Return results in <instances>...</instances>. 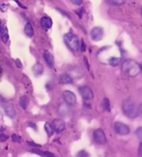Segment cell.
I'll list each match as a JSON object with an SVG mask.
<instances>
[{"mask_svg":"<svg viewBox=\"0 0 142 157\" xmlns=\"http://www.w3.org/2000/svg\"><path fill=\"white\" fill-rule=\"evenodd\" d=\"M104 1L110 6H122L125 3L126 0H104Z\"/></svg>","mask_w":142,"mask_h":157,"instance_id":"d6986e66","label":"cell"},{"mask_svg":"<svg viewBox=\"0 0 142 157\" xmlns=\"http://www.w3.org/2000/svg\"><path fill=\"white\" fill-rule=\"evenodd\" d=\"M64 40L66 46L72 52H77L80 50V40L77 35L73 34L72 33H66L64 36Z\"/></svg>","mask_w":142,"mask_h":157,"instance_id":"3957f363","label":"cell"},{"mask_svg":"<svg viewBox=\"0 0 142 157\" xmlns=\"http://www.w3.org/2000/svg\"><path fill=\"white\" fill-rule=\"evenodd\" d=\"M14 1H15V2H16V3H17V4H18V5H19V6L21 8V9H23V10H26V9H27V8H26L24 5H22V4L20 2V0H14Z\"/></svg>","mask_w":142,"mask_h":157,"instance_id":"4dcf8cb0","label":"cell"},{"mask_svg":"<svg viewBox=\"0 0 142 157\" xmlns=\"http://www.w3.org/2000/svg\"><path fill=\"white\" fill-rule=\"evenodd\" d=\"M51 125H52V128H54V131H55L57 133H60V132L64 131L65 128V124L64 120L61 119V118L54 119Z\"/></svg>","mask_w":142,"mask_h":157,"instance_id":"ba28073f","label":"cell"},{"mask_svg":"<svg viewBox=\"0 0 142 157\" xmlns=\"http://www.w3.org/2000/svg\"><path fill=\"white\" fill-rule=\"evenodd\" d=\"M30 126H31V127H32V128H33L34 129H36V126H35V125H34L33 123H30Z\"/></svg>","mask_w":142,"mask_h":157,"instance_id":"836d02e7","label":"cell"},{"mask_svg":"<svg viewBox=\"0 0 142 157\" xmlns=\"http://www.w3.org/2000/svg\"><path fill=\"white\" fill-rule=\"evenodd\" d=\"M8 136L7 135H5V134H0V141H1V142H4V141H6L7 140H8Z\"/></svg>","mask_w":142,"mask_h":157,"instance_id":"f1b7e54d","label":"cell"},{"mask_svg":"<svg viewBox=\"0 0 142 157\" xmlns=\"http://www.w3.org/2000/svg\"><path fill=\"white\" fill-rule=\"evenodd\" d=\"M136 136L137 137V139L139 140H141V139H142V128L141 127L137 128V129L136 130Z\"/></svg>","mask_w":142,"mask_h":157,"instance_id":"cb8c5ba5","label":"cell"},{"mask_svg":"<svg viewBox=\"0 0 142 157\" xmlns=\"http://www.w3.org/2000/svg\"><path fill=\"white\" fill-rule=\"evenodd\" d=\"M114 129L118 135H121V136H125V135L129 134V132H130L129 127L122 122H115L114 124Z\"/></svg>","mask_w":142,"mask_h":157,"instance_id":"5b68a950","label":"cell"},{"mask_svg":"<svg viewBox=\"0 0 142 157\" xmlns=\"http://www.w3.org/2000/svg\"><path fill=\"white\" fill-rule=\"evenodd\" d=\"M43 72V67L41 63H36L35 65H33L32 67V73L38 77V76H41Z\"/></svg>","mask_w":142,"mask_h":157,"instance_id":"2e32d148","label":"cell"},{"mask_svg":"<svg viewBox=\"0 0 142 157\" xmlns=\"http://www.w3.org/2000/svg\"><path fill=\"white\" fill-rule=\"evenodd\" d=\"M84 60H85V63H86L87 68H88V69H90V67H89V64H88V60H87V57H84Z\"/></svg>","mask_w":142,"mask_h":157,"instance_id":"d6a6232c","label":"cell"},{"mask_svg":"<svg viewBox=\"0 0 142 157\" xmlns=\"http://www.w3.org/2000/svg\"><path fill=\"white\" fill-rule=\"evenodd\" d=\"M141 105H139L138 108H136L135 103L131 99H125L122 103V110L125 116L130 118H134L140 114Z\"/></svg>","mask_w":142,"mask_h":157,"instance_id":"7a4b0ae2","label":"cell"},{"mask_svg":"<svg viewBox=\"0 0 142 157\" xmlns=\"http://www.w3.org/2000/svg\"><path fill=\"white\" fill-rule=\"evenodd\" d=\"M121 62V58L120 57H116V56H113V57H110L109 60H108V63L110 66L112 67H117Z\"/></svg>","mask_w":142,"mask_h":157,"instance_id":"ffe728a7","label":"cell"},{"mask_svg":"<svg viewBox=\"0 0 142 157\" xmlns=\"http://www.w3.org/2000/svg\"><path fill=\"white\" fill-rule=\"evenodd\" d=\"M77 157H89V154L86 151H80L77 154Z\"/></svg>","mask_w":142,"mask_h":157,"instance_id":"d4e9b609","label":"cell"},{"mask_svg":"<svg viewBox=\"0 0 142 157\" xmlns=\"http://www.w3.org/2000/svg\"><path fill=\"white\" fill-rule=\"evenodd\" d=\"M15 63H16V65L18 66L19 68H21V67H22V64H21V60H20L19 58H17V59L15 60Z\"/></svg>","mask_w":142,"mask_h":157,"instance_id":"f546056e","label":"cell"},{"mask_svg":"<svg viewBox=\"0 0 142 157\" xmlns=\"http://www.w3.org/2000/svg\"><path fill=\"white\" fill-rule=\"evenodd\" d=\"M91 37L93 41L98 42L103 38V30L101 27H94L91 31Z\"/></svg>","mask_w":142,"mask_h":157,"instance_id":"9c48e42d","label":"cell"},{"mask_svg":"<svg viewBox=\"0 0 142 157\" xmlns=\"http://www.w3.org/2000/svg\"><path fill=\"white\" fill-rule=\"evenodd\" d=\"M0 35H1V40L3 43L7 44L8 41H9V31H8V28L6 26H2L1 29H0Z\"/></svg>","mask_w":142,"mask_h":157,"instance_id":"9a60e30c","label":"cell"},{"mask_svg":"<svg viewBox=\"0 0 142 157\" xmlns=\"http://www.w3.org/2000/svg\"><path fill=\"white\" fill-rule=\"evenodd\" d=\"M103 110L106 112H110L111 111V105H110V101L108 98H104L103 100Z\"/></svg>","mask_w":142,"mask_h":157,"instance_id":"44dd1931","label":"cell"},{"mask_svg":"<svg viewBox=\"0 0 142 157\" xmlns=\"http://www.w3.org/2000/svg\"><path fill=\"white\" fill-rule=\"evenodd\" d=\"M11 139H12V140L14 141V142H21V137L20 136H18V135H16V134H13L12 135V137H11Z\"/></svg>","mask_w":142,"mask_h":157,"instance_id":"484cf974","label":"cell"},{"mask_svg":"<svg viewBox=\"0 0 142 157\" xmlns=\"http://www.w3.org/2000/svg\"><path fill=\"white\" fill-rule=\"evenodd\" d=\"M93 140L96 143L98 144H104L106 142V136H105V132L102 129V128H97L93 131L92 134Z\"/></svg>","mask_w":142,"mask_h":157,"instance_id":"8992f818","label":"cell"},{"mask_svg":"<svg viewBox=\"0 0 142 157\" xmlns=\"http://www.w3.org/2000/svg\"><path fill=\"white\" fill-rule=\"evenodd\" d=\"M4 109H5L6 115H7L9 117L13 118V117L16 116V110H15V107H14V105H11V104H8V105H5Z\"/></svg>","mask_w":142,"mask_h":157,"instance_id":"4fadbf2b","label":"cell"},{"mask_svg":"<svg viewBox=\"0 0 142 157\" xmlns=\"http://www.w3.org/2000/svg\"><path fill=\"white\" fill-rule=\"evenodd\" d=\"M80 49L81 52H84L86 50V44H85V43H84L83 40L80 43Z\"/></svg>","mask_w":142,"mask_h":157,"instance_id":"83f0119b","label":"cell"},{"mask_svg":"<svg viewBox=\"0 0 142 157\" xmlns=\"http://www.w3.org/2000/svg\"><path fill=\"white\" fill-rule=\"evenodd\" d=\"M142 155V142L139 143V147H138V156L140 157Z\"/></svg>","mask_w":142,"mask_h":157,"instance_id":"1f68e13d","label":"cell"},{"mask_svg":"<svg viewBox=\"0 0 142 157\" xmlns=\"http://www.w3.org/2000/svg\"><path fill=\"white\" fill-rule=\"evenodd\" d=\"M79 92L84 100H91L94 96L92 90L89 86H80L79 88Z\"/></svg>","mask_w":142,"mask_h":157,"instance_id":"52a82bcc","label":"cell"},{"mask_svg":"<svg viewBox=\"0 0 142 157\" xmlns=\"http://www.w3.org/2000/svg\"><path fill=\"white\" fill-rule=\"evenodd\" d=\"M1 73H2V68H1V67H0V75H1Z\"/></svg>","mask_w":142,"mask_h":157,"instance_id":"e575fe53","label":"cell"},{"mask_svg":"<svg viewBox=\"0 0 142 157\" xmlns=\"http://www.w3.org/2000/svg\"><path fill=\"white\" fill-rule=\"evenodd\" d=\"M58 114L63 117H69L71 115V110H70V106L67 105L65 103V104H61L58 106Z\"/></svg>","mask_w":142,"mask_h":157,"instance_id":"30bf717a","label":"cell"},{"mask_svg":"<svg viewBox=\"0 0 142 157\" xmlns=\"http://www.w3.org/2000/svg\"><path fill=\"white\" fill-rule=\"evenodd\" d=\"M29 103H30V100H29V98L27 96L24 95V96H21L20 98L19 104H20V105H21V107L22 109H26L28 107V105H29Z\"/></svg>","mask_w":142,"mask_h":157,"instance_id":"ac0fdd59","label":"cell"},{"mask_svg":"<svg viewBox=\"0 0 142 157\" xmlns=\"http://www.w3.org/2000/svg\"><path fill=\"white\" fill-rule=\"evenodd\" d=\"M71 3L76 5V6H80L83 3V0H70Z\"/></svg>","mask_w":142,"mask_h":157,"instance_id":"4316f807","label":"cell"},{"mask_svg":"<svg viewBox=\"0 0 142 157\" xmlns=\"http://www.w3.org/2000/svg\"><path fill=\"white\" fill-rule=\"evenodd\" d=\"M1 27H2V23H1V21H0V29H1Z\"/></svg>","mask_w":142,"mask_h":157,"instance_id":"d590c367","label":"cell"},{"mask_svg":"<svg viewBox=\"0 0 142 157\" xmlns=\"http://www.w3.org/2000/svg\"><path fill=\"white\" fill-rule=\"evenodd\" d=\"M33 151L36 152V153H40L41 155H43V156H44V157H55L53 153H51V152H49V151H41V150H38V149L33 150Z\"/></svg>","mask_w":142,"mask_h":157,"instance_id":"603a6c76","label":"cell"},{"mask_svg":"<svg viewBox=\"0 0 142 157\" xmlns=\"http://www.w3.org/2000/svg\"><path fill=\"white\" fill-rule=\"evenodd\" d=\"M24 33H25V34L28 37H32L33 36L34 31H33V28H32V24L30 22H27L26 23L25 28H24Z\"/></svg>","mask_w":142,"mask_h":157,"instance_id":"e0dca14e","label":"cell"},{"mask_svg":"<svg viewBox=\"0 0 142 157\" xmlns=\"http://www.w3.org/2000/svg\"><path fill=\"white\" fill-rule=\"evenodd\" d=\"M62 97L65 103L69 106H74L77 104V96L71 91H64L62 93Z\"/></svg>","mask_w":142,"mask_h":157,"instance_id":"277c9868","label":"cell"},{"mask_svg":"<svg viewBox=\"0 0 142 157\" xmlns=\"http://www.w3.org/2000/svg\"><path fill=\"white\" fill-rule=\"evenodd\" d=\"M43 59L46 63V65L50 67V68H53L54 67V58L53 56V55L48 52V51H45L43 53Z\"/></svg>","mask_w":142,"mask_h":157,"instance_id":"8fae6325","label":"cell"},{"mask_svg":"<svg viewBox=\"0 0 142 157\" xmlns=\"http://www.w3.org/2000/svg\"><path fill=\"white\" fill-rule=\"evenodd\" d=\"M122 72L127 77H136L141 72V66L138 62L133 59H126L122 63Z\"/></svg>","mask_w":142,"mask_h":157,"instance_id":"6da1fadb","label":"cell"},{"mask_svg":"<svg viewBox=\"0 0 142 157\" xmlns=\"http://www.w3.org/2000/svg\"><path fill=\"white\" fill-rule=\"evenodd\" d=\"M41 25H42V27L44 30H49L52 27V25H53L52 19L49 18V17H47V16H43L41 19Z\"/></svg>","mask_w":142,"mask_h":157,"instance_id":"7c38bea8","label":"cell"},{"mask_svg":"<svg viewBox=\"0 0 142 157\" xmlns=\"http://www.w3.org/2000/svg\"><path fill=\"white\" fill-rule=\"evenodd\" d=\"M44 129H45V132L47 133L48 137H51L54 134V128H52V125L50 123H45Z\"/></svg>","mask_w":142,"mask_h":157,"instance_id":"7402d4cb","label":"cell"},{"mask_svg":"<svg viewBox=\"0 0 142 157\" xmlns=\"http://www.w3.org/2000/svg\"><path fill=\"white\" fill-rule=\"evenodd\" d=\"M59 81L63 84H72L73 83V78H71L68 74H62L59 77Z\"/></svg>","mask_w":142,"mask_h":157,"instance_id":"5bb4252c","label":"cell"}]
</instances>
